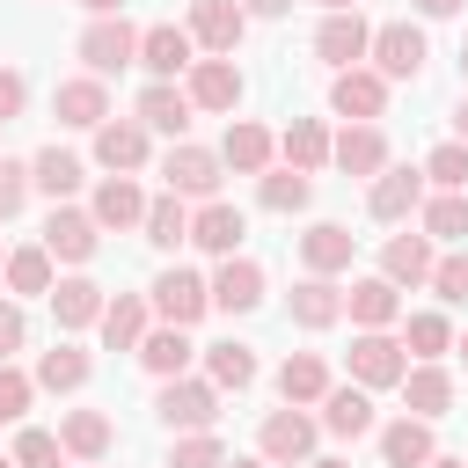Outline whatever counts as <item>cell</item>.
<instances>
[{"label": "cell", "mask_w": 468, "mask_h": 468, "mask_svg": "<svg viewBox=\"0 0 468 468\" xmlns=\"http://www.w3.org/2000/svg\"><path fill=\"white\" fill-rule=\"evenodd\" d=\"M22 102H29V80H22L15 66H0V124H7V117H22Z\"/></svg>", "instance_id": "cell-51"}, {"label": "cell", "mask_w": 468, "mask_h": 468, "mask_svg": "<svg viewBox=\"0 0 468 468\" xmlns=\"http://www.w3.org/2000/svg\"><path fill=\"white\" fill-rule=\"evenodd\" d=\"M0 263H7V256H0Z\"/></svg>", "instance_id": "cell-64"}, {"label": "cell", "mask_w": 468, "mask_h": 468, "mask_svg": "<svg viewBox=\"0 0 468 468\" xmlns=\"http://www.w3.org/2000/svg\"><path fill=\"white\" fill-rule=\"evenodd\" d=\"M256 197H263L271 212H300V205L314 197V183H307L300 168H263V183H256Z\"/></svg>", "instance_id": "cell-41"}, {"label": "cell", "mask_w": 468, "mask_h": 468, "mask_svg": "<svg viewBox=\"0 0 468 468\" xmlns=\"http://www.w3.org/2000/svg\"><path fill=\"white\" fill-rule=\"evenodd\" d=\"M80 468H102V461H80Z\"/></svg>", "instance_id": "cell-62"}, {"label": "cell", "mask_w": 468, "mask_h": 468, "mask_svg": "<svg viewBox=\"0 0 468 468\" xmlns=\"http://www.w3.org/2000/svg\"><path fill=\"white\" fill-rule=\"evenodd\" d=\"M431 453H439V446H431V424H424V417H395V424L380 431V461H388V468H424Z\"/></svg>", "instance_id": "cell-28"}, {"label": "cell", "mask_w": 468, "mask_h": 468, "mask_svg": "<svg viewBox=\"0 0 468 468\" xmlns=\"http://www.w3.org/2000/svg\"><path fill=\"white\" fill-rule=\"evenodd\" d=\"M344 314V285H329V278H300L292 285V322L300 329H329Z\"/></svg>", "instance_id": "cell-34"}, {"label": "cell", "mask_w": 468, "mask_h": 468, "mask_svg": "<svg viewBox=\"0 0 468 468\" xmlns=\"http://www.w3.org/2000/svg\"><path fill=\"white\" fill-rule=\"evenodd\" d=\"M132 117H139L146 132H168V139H183V132H190V95H183L176 80H146Z\"/></svg>", "instance_id": "cell-17"}, {"label": "cell", "mask_w": 468, "mask_h": 468, "mask_svg": "<svg viewBox=\"0 0 468 468\" xmlns=\"http://www.w3.org/2000/svg\"><path fill=\"white\" fill-rule=\"evenodd\" d=\"M205 373H212V388H249L256 380V351L249 344H205Z\"/></svg>", "instance_id": "cell-40"}, {"label": "cell", "mask_w": 468, "mask_h": 468, "mask_svg": "<svg viewBox=\"0 0 468 468\" xmlns=\"http://www.w3.org/2000/svg\"><path fill=\"white\" fill-rule=\"evenodd\" d=\"M168 468H227V453H219V439H212V431H183V439H176V453H168Z\"/></svg>", "instance_id": "cell-47"}, {"label": "cell", "mask_w": 468, "mask_h": 468, "mask_svg": "<svg viewBox=\"0 0 468 468\" xmlns=\"http://www.w3.org/2000/svg\"><path fill=\"white\" fill-rule=\"evenodd\" d=\"M139 58V29L124 22V15H95L88 29H80V66L95 73V80H110V73H124Z\"/></svg>", "instance_id": "cell-1"}, {"label": "cell", "mask_w": 468, "mask_h": 468, "mask_svg": "<svg viewBox=\"0 0 468 468\" xmlns=\"http://www.w3.org/2000/svg\"><path fill=\"white\" fill-rule=\"evenodd\" d=\"M241 234H249V219H241L227 197H212V205H197V212H190V241H197L205 256H219V263L241 249Z\"/></svg>", "instance_id": "cell-16"}, {"label": "cell", "mask_w": 468, "mask_h": 468, "mask_svg": "<svg viewBox=\"0 0 468 468\" xmlns=\"http://www.w3.org/2000/svg\"><path fill=\"white\" fill-rule=\"evenodd\" d=\"M256 446H263V461H271V468H307V461H314V417H300V410L285 402V410H271V417H263Z\"/></svg>", "instance_id": "cell-4"}, {"label": "cell", "mask_w": 468, "mask_h": 468, "mask_svg": "<svg viewBox=\"0 0 468 468\" xmlns=\"http://www.w3.org/2000/svg\"><path fill=\"white\" fill-rule=\"evenodd\" d=\"M190 351H197V344H190L183 329H168V322H161V329H146V344H139V366H146L154 380H183Z\"/></svg>", "instance_id": "cell-30"}, {"label": "cell", "mask_w": 468, "mask_h": 468, "mask_svg": "<svg viewBox=\"0 0 468 468\" xmlns=\"http://www.w3.org/2000/svg\"><path fill=\"white\" fill-rule=\"evenodd\" d=\"M146 205H154V197H139L132 176H102L88 212H95V227H146Z\"/></svg>", "instance_id": "cell-21"}, {"label": "cell", "mask_w": 468, "mask_h": 468, "mask_svg": "<svg viewBox=\"0 0 468 468\" xmlns=\"http://www.w3.org/2000/svg\"><path fill=\"white\" fill-rule=\"evenodd\" d=\"M146 241H154V249H176V241H190V212H183V197H176V190L146 205Z\"/></svg>", "instance_id": "cell-42"}, {"label": "cell", "mask_w": 468, "mask_h": 468, "mask_svg": "<svg viewBox=\"0 0 468 468\" xmlns=\"http://www.w3.org/2000/svg\"><path fill=\"white\" fill-rule=\"evenodd\" d=\"M278 154H285V168L314 176V168L329 161V132H322L314 117H292V124H285V139H278Z\"/></svg>", "instance_id": "cell-35"}, {"label": "cell", "mask_w": 468, "mask_h": 468, "mask_svg": "<svg viewBox=\"0 0 468 468\" xmlns=\"http://www.w3.org/2000/svg\"><path fill=\"white\" fill-rule=\"evenodd\" d=\"M88 380V351L80 344H51L44 358H37V388H51V395H73Z\"/></svg>", "instance_id": "cell-37"}, {"label": "cell", "mask_w": 468, "mask_h": 468, "mask_svg": "<svg viewBox=\"0 0 468 468\" xmlns=\"http://www.w3.org/2000/svg\"><path fill=\"white\" fill-rule=\"evenodd\" d=\"M292 0H241V15H285Z\"/></svg>", "instance_id": "cell-52"}, {"label": "cell", "mask_w": 468, "mask_h": 468, "mask_svg": "<svg viewBox=\"0 0 468 468\" xmlns=\"http://www.w3.org/2000/svg\"><path fill=\"white\" fill-rule=\"evenodd\" d=\"M80 176H88V168H80L73 154H58V146H44V154L29 161V183H37V190H44L51 205H66V197L80 190Z\"/></svg>", "instance_id": "cell-36"}, {"label": "cell", "mask_w": 468, "mask_h": 468, "mask_svg": "<svg viewBox=\"0 0 468 468\" xmlns=\"http://www.w3.org/2000/svg\"><path fill=\"white\" fill-rule=\"evenodd\" d=\"M139 66H146L154 80H176V73L197 66V37L176 29V22H154V29H139Z\"/></svg>", "instance_id": "cell-8"}, {"label": "cell", "mask_w": 468, "mask_h": 468, "mask_svg": "<svg viewBox=\"0 0 468 468\" xmlns=\"http://www.w3.org/2000/svg\"><path fill=\"white\" fill-rule=\"evenodd\" d=\"M468 0H417V15H461Z\"/></svg>", "instance_id": "cell-53"}, {"label": "cell", "mask_w": 468, "mask_h": 468, "mask_svg": "<svg viewBox=\"0 0 468 468\" xmlns=\"http://www.w3.org/2000/svg\"><path fill=\"white\" fill-rule=\"evenodd\" d=\"M22 336H29V322H22V307L15 300H0V366L22 351Z\"/></svg>", "instance_id": "cell-50"}, {"label": "cell", "mask_w": 468, "mask_h": 468, "mask_svg": "<svg viewBox=\"0 0 468 468\" xmlns=\"http://www.w3.org/2000/svg\"><path fill=\"white\" fill-rule=\"evenodd\" d=\"M366 58H373L380 80H417V73H424V29H417V22H380Z\"/></svg>", "instance_id": "cell-5"}, {"label": "cell", "mask_w": 468, "mask_h": 468, "mask_svg": "<svg viewBox=\"0 0 468 468\" xmlns=\"http://www.w3.org/2000/svg\"><path fill=\"white\" fill-rule=\"evenodd\" d=\"M80 7H88V22H95V15H117L124 0H80Z\"/></svg>", "instance_id": "cell-56"}, {"label": "cell", "mask_w": 468, "mask_h": 468, "mask_svg": "<svg viewBox=\"0 0 468 468\" xmlns=\"http://www.w3.org/2000/svg\"><path fill=\"white\" fill-rule=\"evenodd\" d=\"M95 161H102L110 176L146 168V124H139V117H110V124L95 132Z\"/></svg>", "instance_id": "cell-18"}, {"label": "cell", "mask_w": 468, "mask_h": 468, "mask_svg": "<svg viewBox=\"0 0 468 468\" xmlns=\"http://www.w3.org/2000/svg\"><path fill=\"white\" fill-rule=\"evenodd\" d=\"M95 241H102L95 212H80V205H51V219H44V249H51V263H88Z\"/></svg>", "instance_id": "cell-9"}, {"label": "cell", "mask_w": 468, "mask_h": 468, "mask_svg": "<svg viewBox=\"0 0 468 468\" xmlns=\"http://www.w3.org/2000/svg\"><path fill=\"white\" fill-rule=\"evenodd\" d=\"M453 351H461V358H468V336H461V344H453Z\"/></svg>", "instance_id": "cell-61"}, {"label": "cell", "mask_w": 468, "mask_h": 468, "mask_svg": "<svg viewBox=\"0 0 468 468\" xmlns=\"http://www.w3.org/2000/svg\"><path fill=\"white\" fill-rule=\"evenodd\" d=\"M322 7H329V15H351V7H358V0H322Z\"/></svg>", "instance_id": "cell-57"}, {"label": "cell", "mask_w": 468, "mask_h": 468, "mask_svg": "<svg viewBox=\"0 0 468 468\" xmlns=\"http://www.w3.org/2000/svg\"><path fill=\"white\" fill-rule=\"evenodd\" d=\"M227 468H271V461H263V453H256V461H227Z\"/></svg>", "instance_id": "cell-59"}, {"label": "cell", "mask_w": 468, "mask_h": 468, "mask_svg": "<svg viewBox=\"0 0 468 468\" xmlns=\"http://www.w3.org/2000/svg\"><path fill=\"white\" fill-rule=\"evenodd\" d=\"M7 461H15V468H58V461H66V446H58V431H37V424H29V431L15 439V453H7Z\"/></svg>", "instance_id": "cell-45"}, {"label": "cell", "mask_w": 468, "mask_h": 468, "mask_svg": "<svg viewBox=\"0 0 468 468\" xmlns=\"http://www.w3.org/2000/svg\"><path fill=\"white\" fill-rule=\"evenodd\" d=\"M453 139L468 146V95H461V110H453Z\"/></svg>", "instance_id": "cell-55"}, {"label": "cell", "mask_w": 468, "mask_h": 468, "mask_svg": "<svg viewBox=\"0 0 468 468\" xmlns=\"http://www.w3.org/2000/svg\"><path fill=\"white\" fill-rule=\"evenodd\" d=\"M329 161H336L344 176H380V168H388V139H380V124H344V132L329 139Z\"/></svg>", "instance_id": "cell-19"}, {"label": "cell", "mask_w": 468, "mask_h": 468, "mask_svg": "<svg viewBox=\"0 0 468 468\" xmlns=\"http://www.w3.org/2000/svg\"><path fill=\"white\" fill-rule=\"evenodd\" d=\"M424 183H439V190H468V146H461V139L431 146V161H424Z\"/></svg>", "instance_id": "cell-44"}, {"label": "cell", "mask_w": 468, "mask_h": 468, "mask_svg": "<svg viewBox=\"0 0 468 468\" xmlns=\"http://www.w3.org/2000/svg\"><path fill=\"white\" fill-rule=\"evenodd\" d=\"M51 110H58V124H73V132H102V124H110V88H102L95 73H80V80H58Z\"/></svg>", "instance_id": "cell-14"}, {"label": "cell", "mask_w": 468, "mask_h": 468, "mask_svg": "<svg viewBox=\"0 0 468 468\" xmlns=\"http://www.w3.org/2000/svg\"><path fill=\"white\" fill-rule=\"evenodd\" d=\"M95 329H102L110 351H139V344H146V300H139V292H117V300L102 307Z\"/></svg>", "instance_id": "cell-29"}, {"label": "cell", "mask_w": 468, "mask_h": 468, "mask_svg": "<svg viewBox=\"0 0 468 468\" xmlns=\"http://www.w3.org/2000/svg\"><path fill=\"white\" fill-rule=\"evenodd\" d=\"M7 292H51V249H15L7 256Z\"/></svg>", "instance_id": "cell-43"}, {"label": "cell", "mask_w": 468, "mask_h": 468, "mask_svg": "<svg viewBox=\"0 0 468 468\" xmlns=\"http://www.w3.org/2000/svg\"><path fill=\"white\" fill-rule=\"evenodd\" d=\"M29 395H37V380L15 373V366H0V424H15V417L29 410Z\"/></svg>", "instance_id": "cell-49"}, {"label": "cell", "mask_w": 468, "mask_h": 468, "mask_svg": "<svg viewBox=\"0 0 468 468\" xmlns=\"http://www.w3.org/2000/svg\"><path fill=\"white\" fill-rule=\"evenodd\" d=\"M424 468H468V453H431Z\"/></svg>", "instance_id": "cell-54"}, {"label": "cell", "mask_w": 468, "mask_h": 468, "mask_svg": "<svg viewBox=\"0 0 468 468\" xmlns=\"http://www.w3.org/2000/svg\"><path fill=\"white\" fill-rule=\"evenodd\" d=\"M322 424H329L336 439H366V431H373V395H366V388H329V395H322Z\"/></svg>", "instance_id": "cell-32"}, {"label": "cell", "mask_w": 468, "mask_h": 468, "mask_svg": "<svg viewBox=\"0 0 468 468\" xmlns=\"http://www.w3.org/2000/svg\"><path fill=\"white\" fill-rule=\"evenodd\" d=\"M58 446H66L73 461H102V453H110V417H102V410H66V417H58Z\"/></svg>", "instance_id": "cell-33"}, {"label": "cell", "mask_w": 468, "mask_h": 468, "mask_svg": "<svg viewBox=\"0 0 468 468\" xmlns=\"http://www.w3.org/2000/svg\"><path fill=\"white\" fill-rule=\"evenodd\" d=\"M329 110H336V117H351V124H373V117L388 110V80H380L373 66H351V73H336V80H329Z\"/></svg>", "instance_id": "cell-11"}, {"label": "cell", "mask_w": 468, "mask_h": 468, "mask_svg": "<svg viewBox=\"0 0 468 468\" xmlns=\"http://www.w3.org/2000/svg\"><path fill=\"white\" fill-rule=\"evenodd\" d=\"M271 154H278V139H271L263 124H249V117H234V124H227L219 161H227L234 176H263V168H271Z\"/></svg>", "instance_id": "cell-24"}, {"label": "cell", "mask_w": 468, "mask_h": 468, "mask_svg": "<svg viewBox=\"0 0 468 468\" xmlns=\"http://www.w3.org/2000/svg\"><path fill=\"white\" fill-rule=\"evenodd\" d=\"M307 468H351V461H329V453H322V461H307Z\"/></svg>", "instance_id": "cell-58"}, {"label": "cell", "mask_w": 468, "mask_h": 468, "mask_svg": "<svg viewBox=\"0 0 468 468\" xmlns=\"http://www.w3.org/2000/svg\"><path fill=\"white\" fill-rule=\"evenodd\" d=\"M102 285L95 278H58L51 285V314H58V329H88V322H102Z\"/></svg>", "instance_id": "cell-27"}, {"label": "cell", "mask_w": 468, "mask_h": 468, "mask_svg": "<svg viewBox=\"0 0 468 468\" xmlns=\"http://www.w3.org/2000/svg\"><path fill=\"white\" fill-rule=\"evenodd\" d=\"M402 402H410V417H424V424L446 417V410H453V373H446V366H410V373H402Z\"/></svg>", "instance_id": "cell-26"}, {"label": "cell", "mask_w": 468, "mask_h": 468, "mask_svg": "<svg viewBox=\"0 0 468 468\" xmlns=\"http://www.w3.org/2000/svg\"><path fill=\"white\" fill-rule=\"evenodd\" d=\"M219 168H227V161H219L212 146H190V139H176V146L161 154V176H168L176 197H205V205H212V197H219Z\"/></svg>", "instance_id": "cell-2"}, {"label": "cell", "mask_w": 468, "mask_h": 468, "mask_svg": "<svg viewBox=\"0 0 468 468\" xmlns=\"http://www.w3.org/2000/svg\"><path fill=\"white\" fill-rule=\"evenodd\" d=\"M300 263H307V278H336V271H351V227L314 219V227L300 234Z\"/></svg>", "instance_id": "cell-20"}, {"label": "cell", "mask_w": 468, "mask_h": 468, "mask_svg": "<svg viewBox=\"0 0 468 468\" xmlns=\"http://www.w3.org/2000/svg\"><path fill=\"white\" fill-rule=\"evenodd\" d=\"M205 307H212V278H197V271H183V263L154 278V314H161L168 329H190Z\"/></svg>", "instance_id": "cell-6"}, {"label": "cell", "mask_w": 468, "mask_h": 468, "mask_svg": "<svg viewBox=\"0 0 468 468\" xmlns=\"http://www.w3.org/2000/svg\"><path fill=\"white\" fill-rule=\"evenodd\" d=\"M0 468H15V461H0Z\"/></svg>", "instance_id": "cell-63"}, {"label": "cell", "mask_w": 468, "mask_h": 468, "mask_svg": "<svg viewBox=\"0 0 468 468\" xmlns=\"http://www.w3.org/2000/svg\"><path fill=\"white\" fill-rule=\"evenodd\" d=\"M402 373H410V358H402V344L388 329H366L351 344V380L358 388H402Z\"/></svg>", "instance_id": "cell-10"}, {"label": "cell", "mask_w": 468, "mask_h": 468, "mask_svg": "<svg viewBox=\"0 0 468 468\" xmlns=\"http://www.w3.org/2000/svg\"><path fill=\"white\" fill-rule=\"evenodd\" d=\"M212 307H227V314L263 307V271H256L249 256H227V263L212 271Z\"/></svg>", "instance_id": "cell-23"}, {"label": "cell", "mask_w": 468, "mask_h": 468, "mask_svg": "<svg viewBox=\"0 0 468 468\" xmlns=\"http://www.w3.org/2000/svg\"><path fill=\"white\" fill-rule=\"evenodd\" d=\"M278 395H285L292 410H307V402H322V395H329V366H322L314 351H292V358L278 366Z\"/></svg>", "instance_id": "cell-31"}, {"label": "cell", "mask_w": 468, "mask_h": 468, "mask_svg": "<svg viewBox=\"0 0 468 468\" xmlns=\"http://www.w3.org/2000/svg\"><path fill=\"white\" fill-rule=\"evenodd\" d=\"M402 351H417V366H439V351H453V322L446 314H410L402 322Z\"/></svg>", "instance_id": "cell-39"}, {"label": "cell", "mask_w": 468, "mask_h": 468, "mask_svg": "<svg viewBox=\"0 0 468 468\" xmlns=\"http://www.w3.org/2000/svg\"><path fill=\"white\" fill-rule=\"evenodd\" d=\"M366 212L373 219H410V212H424V168H380L373 176V190H366Z\"/></svg>", "instance_id": "cell-12"}, {"label": "cell", "mask_w": 468, "mask_h": 468, "mask_svg": "<svg viewBox=\"0 0 468 468\" xmlns=\"http://www.w3.org/2000/svg\"><path fill=\"white\" fill-rule=\"evenodd\" d=\"M29 161H0V219H15L22 205H29Z\"/></svg>", "instance_id": "cell-48"}, {"label": "cell", "mask_w": 468, "mask_h": 468, "mask_svg": "<svg viewBox=\"0 0 468 468\" xmlns=\"http://www.w3.org/2000/svg\"><path fill=\"white\" fill-rule=\"evenodd\" d=\"M344 314H351L358 329H388V322L402 314V285H388V278H358V285L344 292Z\"/></svg>", "instance_id": "cell-25"}, {"label": "cell", "mask_w": 468, "mask_h": 468, "mask_svg": "<svg viewBox=\"0 0 468 468\" xmlns=\"http://www.w3.org/2000/svg\"><path fill=\"white\" fill-rule=\"evenodd\" d=\"M431 292L453 300V307H468V249H446V256L431 263Z\"/></svg>", "instance_id": "cell-46"}, {"label": "cell", "mask_w": 468, "mask_h": 468, "mask_svg": "<svg viewBox=\"0 0 468 468\" xmlns=\"http://www.w3.org/2000/svg\"><path fill=\"white\" fill-rule=\"evenodd\" d=\"M314 51L336 66V73H351L366 51H373V29H366V15L351 7V15H322V29H314Z\"/></svg>", "instance_id": "cell-13"}, {"label": "cell", "mask_w": 468, "mask_h": 468, "mask_svg": "<svg viewBox=\"0 0 468 468\" xmlns=\"http://www.w3.org/2000/svg\"><path fill=\"white\" fill-rule=\"evenodd\" d=\"M241 29H249L241 0H190V37H197V51H205V58H234Z\"/></svg>", "instance_id": "cell-7"}, {"label": "cell", "mask_w": 468, "mask_h": 468, "mask_svg": "<svg viewBox=\"0 0 468 468\" xmlns=\"http://www.w3.org/2000/svg\"><path fill=\"white\" fill-rule=\"evenodd\" d=\"M424 234L431 241H468V190H439V197H424Z\"/></svg>", "instance_id": "cell-38"}, {"label": "cell", "mask_w": 468, "mask_h": 468, "mask_svg": "<svg viewBox=\"0 0 468 468\" xmlns=\"http://www.w3.org/2000/svg\"><path fill=\"white\" fill-rule=\"evenodd\" d=\"M154 410H161L168 431H212V417H219V388L183 373V380H161V402H154Z\"/></svg>", "instance_id": "cell-3"}, {"label": "cell", "mask_w": 468, "mask_h": 468, "mask_svg": "<svg viewBox=\"0 0 468 468\" xmlns=\"http://www.w3.org/2000/svg\"><path fill=\"white\" fill-rule=\"evenodd\" d=\"M431 234H395L388 249H380V278L388 285H431Z\"/></svg>", "instance_id": "cell-22"}, {"label": "cell", "mask_w": 468, "mask_h": 468, "mask_svg": "<svg viewBox=\"0 0 468 468\" xmlns=\"http://www.w3.org/2000/svg\"><path fill=\"white\" fill-rule=\"evenodd\" d=\"M183 95H190V110H234L241 102V66L234 58H197Z\"/></svg>", "instance_id": "cell-15"}, {"label": "cell", "mask_w": 468, "mask_h": 468, "mask_svg": "<svg viewBox=\"0 0 468 468\" xmlns=\"http://www.w3.org/2000/svg\"><path fill=\"white\" fill-rule=\"evenodd\" d=\"M461 73H468V44H461Z\"/></svg>", "instance_id": "cell-60"}]
</instances>
